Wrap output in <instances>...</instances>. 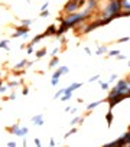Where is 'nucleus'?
<instances>
[{
	"instance_id": "36",
	"label": "nucleus",
	"mask_w": 130,
	"mask_h": 147,
	"mask_svg": "<svg viewBox=\"0 0 130 147\" xmlns=\"http://www.w3.org/2000/svg\"><path fill=\"white\" fill-rule=\"evenodd\" d=\"M48 6H49V2H45L42 6H40V10H46L48 9Z\"/></svg>"
},
{
	"instance_id": "41",
	"label": "nucleus",
	"mask_w": 130,
	"mask_h": 147,
	"mask_svg": "<svg viewBox=\"0 0 130 147\" xmlns=\"http://www.w3.org/2000/svg\"><path fill=\"white\" fill-rule=\"evenodd\" d=\"M84 51H85V53H87V55H91V53H93V52H91V49H90V48H85V49H84Z\"/></svg>"
},
{
	"instance_id": "28",
	"label": "nucleus",
	"mask_w": 130,
	"mask_h": 147,
	"mask_svg": "<svg viewBox=\"0 0 130 147\" xmlns=\"http://www.w3.org/2000/svg\"><path fill=\"white\" fill-rule=\"evenodd\" d=\"M119 53H120V51H108V52H107L108 56H117Z\"/></svg>"
},
{
	"instance_id": "7",
	"label": "nucleus",
	"mask_w": 130,
	"mask_h": 147,
	"mask_svg": "<svg viewBox=\"0 0 130 147\" xmlns=\"http://www.w3.org/2000/svg\"><path fill=\"white\" fill-rule=\"evenodd\" d=\"M28 133H29V129H28V127H20V125H19V127H17L12 134H15V136H17V137H26Z\"/></svg>"
},
{
	"instance_id": "47",
	"label": "nucleus",
	"mask_w": 130,
	"mask_h": 147,
	"mask_svg": "<svg viewBox=\"0 0 130 147\" xmlns=\"http://www.w3.org/2000/svg\"><path fill=\"white\" fill-rule=\"evenodd\" d=\"M127 65H129V67H130V61H129V62H127Z\"/></svg>"
},
{
	"instance_id": "34",
	"label": "nucleus",
	"mask_w": 130,
	"mask_h": 147,
	"mask_svg": "<svg viewBox=\"0 0 130 147\" xmlns=\"http://www.w3.org/2000/svg\"><path fill=\"white\" fill-rule=\"evenodd\" d=\"M58 82H59V79H58V78H52V79H51L52 87H56V85H58Z\"/></svg>"
},
{
	"instance_id": "38",
	"label": "nucleus",
	"mask_w": 130,
	"mask_h": 147,
	"mask_svg": "<svg viewBox=\"0 0 130 147\" xmlns=\"http://www.w3.org/2000/svg\"><path fill=\"white\" fill-rule=\"evenodd\" d=\"M58 51H59V48H54V49H52V52H51V55H52V56H56Z\"/></svg>"
},
{
	"instance_id": "39",
	"label": "nucleus",
	"mask_w": 130,
	"mask_h": 147,
	"mask_svg": "<svg viewBox=\"0 0 130 147\" xmlns=\"http://www.w3.org/2000/svg\"><path fill=\"white\" fill-rule=\"evenodd\" d=\"M22 94H23V95H28V94H29V88H28V87H25L23 90H22Z\"/></svg>"
},
{
	"instance_id": "32",
	"label": "nucleus",
	"mask_w": 130,
	"mask_h": 147,
	"mask_svg": "<svg viewBox=\"0 0 130 147\" xmlns=\"http://www.w3.org/2000/svg\"><path fill=\"white\" fill-rule=\"evenodd\" d=\"M17 85H19V82H16V81H13V82L10 81V82H9V88H16Z\"/></svg>"
},
{
	"instance_id": "24",
	"label": "nucleus",
	"mask_w": 130,
	"mask_h": 147,
	"mask_svg": "<svg viewBox=\"0 0 130 147\" xmlns=\"http://www.w3.org/2000/svg\"><path fill=\"white\" fill-rule=\"evenodd\" d=\"M58 69L61 71V74H62V75H64V74H68V72H70V69H68V67H59Z\"/></svg>"
},
{
	"instance_id": "4",
	"label": "nucleus",
	"mask_w": 130,
	"mask_h": 147,
	"mask_svg": "<svg viewBox=\"0 0 130 147\" xmlns=\"http://www.w3.org/2000/svg\"><path fill=\"white\" fill-rule=\"evenodd\" d=\"M126 98H127V95H124V94H116L113 97H107L105 101H108V104H110V110H113L116 104H119L120 101H123Z\"/></svg>"
},
{
	"instance_id": "31",
	"label": "nucleus",
	"mask_w": 130,
	"mask_h": 147,
	"mask_svg": "<svg viewBox=\"0 0 130 147\" xmlns=\"http://www.w3.org/2000/svg\"><path fill=\"white\" fill-rule=\"evenodd\" d=\"M129 40H130V38H129V36H124V38L119 39L117 42H119V44H124V42H129Z\"/></svg>"
},
{
	"instance_id": "48",
	"label": "nucleus",
	"mask_w": 130,
	"mask_h": 147,
	"mask_svg": "<svg viewBox=\"0 0 130 147\" xmlns=\"http://www.w3.org/2000/svg\"><path fill=\"white\" fill-rule=\"evenodd\" d=\"M0 79H2V72H0Z\"/></svg>"
},
{
	"instance_id": "23",
	"label": "nucleus",
	"mask_w": 130,
	"mask_h": 147,
	"mask_svg": "<svg viewBox=\"0 0 130 147\" xmlns=\"http://www.w3.org/2000/svg\"><path fill=\"white\" fill-rule=\"evenodd\" d=\"M75 133H77V129H71L68 133H65V136H64V137H65V138H68L70 136H72V134H75Z\"/></svg>"
},
{
	"instance_id": "27",
	"label": "nucleus",
	"mask_w": 130,
	"mask_h": 147,
	"mask_svg": "<svg viewBox=\"0 0 130 147\" xmlns=\"http://www.w3.org/2000/svg\"><path fill=\"white\" fill-rule=\"evenodd\" d=\"M26 52H28L29 55H31V53H33V52H35V49H33V45H31V44H29V45L26 46Z\"/></svg>"
},
{
	"instance_id": "15",
	"label": "nucleus",
	"mask_w": 130,
	"mask_h": 147,
	"mask_svg": "<svg viewBox=\"0 0 130 147\" xmlns=\"http://www.w3.org/2000/svg\"><path fill=\"white\" fill-rule=\"evenodd\" d=\"M81 85H82V84H81V82H74V84H71V85H70V87H68L67 90H68V91H72V92H74L75 90H78V88H81Z\"/></svg>"
},
{
	"instance_id": "12",
	"label": "nucleus",
	"mask_w": 130,
	"mask_h": 147,
	"mask_svg": "<svg viewBox=\"0 0 130 147\" xmlns=\"http://www.w3.org/2000/svg\"><path fill=\"white\" fill-rule=\"evenodd\" d=\"M103 101H94V102H91V104H88V105H87V113H91L96 107H98L100 104H101Z\"/></svg>"
},
{
	"instance_id": "33",
	"label": "nucleus",
	"mask_w": 130,
	"mask_h": 147,
	"mask_svg": "<svg viewBox=\"0 0 130 147\" xmlns=\"http://www.w3.org/2000/svg\"><path fill=\"white\" fill-rule=\"evenodd\" d=\"M71 125H75V124H80V117H75L74 120H71V123H70Z\"/></svg>"
},
{
	"instance_id": "3",
	"label": "nucleus",
	"mask_w": 130,
	"mask_h": 147,
	"mask_svg": "<svg viewBox=\"0 0 130 147\" xmlns=\"http://www.w3.org/2000/svg\"><path fill=\"white\" fill-rule=\"evenodd\" d=\"M85 0H81V2H77V0H68V3L64 6V13H74V12H78L81 6H84Z\"/></svg>"
},
{
	"instance_id": "35",
	"label": "nucleus",
	"mask_w": 130,
	"mask_h": 147,
	"mask_svg": "<svg viewBox=\"0 0 130 147\" xmlns=\"http://www.w3.org/2000/svg\"><path fill=\"white\" fill-rule=\"evenodd\" d=\"M98 79H100V75L97 74V75H94V76H91V78H90L88 81H90V82H94V81H98Z\"/></svg>"
},
{
	"instance_id": "44",
	"label": "nucleus",
	"mask_w": 130,
	"mask_h": 147,
	"mask_svg": "<svg viewBox=\"0 0 130 147\" xmlns=\"http://www.w3.org/2000/svg\"><path fill=\"white\" fill-rule=\"evenodd\" d=\"M7 146H9V147H16V143H15V141H9Z\"/></svg>"
},
{
	"instance_id": "26",
	"label": "nucleus",
	"mask_w": 130,
	"mask_h": 147,
	"mask_svg": "<svg viewBox=\"0 0 130 147\" xmlns=\"http://www.w3.org/2000/svg\"><path fill=\"white\" fill-rule=\"evenodd\" d=\"M40 17H48L49 16V10L46 9V10H40V15H39Z\"/></svg>"
},
{
	"instance_id": "2",
	"label": "nucleus",
	"mask_w": 130,
	"mask_h": 147,
	"mask_svg": "<svg viewBox=\"0 0 130 147\" xmlns=\"http://www.w3.org/2000/svg\"><path fill=\"white\" fill-rule=\"evenodd\" d=\"M120 12H121V0H110L103 13H101V17H110V19H119L120 17Z\"/></svg>"
},
{
	"instance_id": "21",
	"label": "nucleus",
	"mask_w": 130,
	"mask_h": 147,
	"mask_svg": "<svg viewBox=\"0 0 130 147\" xmlns=\"http://www.w3.org/2000/svg\"><path fill=\"white\" fill-rule=\"evenodd\" d=\"M20 23L23 26H31L32 25V20L31 19H20Z\"/></svg>"
},
{
	"instance_id": "49",
	"label": "nucleus",
	"mask_w": 130,
	"mask_h": 147,
	"mask_svg": "<svg viewBox=\"0 0 130 147\" xmlns=\"http://www.w3.org/2000/svg\"><path fill=\"white\" fill-rule=\"evenodd\" d=\"M48 2H49V0H48Z\"/></svg>"
},
{
	"instance_id": "37",
	"label": "nucleus",
	"mask_w": 130,
	"mask_h": 147,
	"mask_svg": "<svg viewBox=\"0 0 130 147\" xmlns=\"http://www.w3.org/2000/svg\"><path fill=\"white\" fill-rule=\"evenodd\" d=\"M117 79V74H113L111 76H110V79H108V82H113V81H116Z\"/></svg>"
},
{
	"instance_id": "30",
	"label": "nucleus",
	"mask_w": 130,
	"mask_h": 147,
	"mask_svg": "<svg viewBox=\"0 0 130 147\" xmlns=\"http://www.w3.org/2000/svg\"><path fill=\"white\" fill-rule=\"evenodd\" d=\"M7 90H9V85H2L0 87V94H5Z\"/></svg>"
},
{
	"instance_id": "45",
	"label": "nucleus",
	"mask_w": 130,
	"mask_h": 147,
	"mask_svg": "<svg viewBox=\"0 0 130 147\" xmlns=\"http://www.w3.org/2000/svg\"><path fill=\"white\" fill-rule=\"evenodd\" d=\"M9 100H12V101L16 100V94H10V95H9Z\"/></svg>"
},
{
	"instance_id": "8",
	"label": "nucleus",
	"mask_w": 130,
	"mask_h": 147,
	"mask_svg": "<svg viewBox=\"0 0 130 147\" xmlns=\"http://www.w3.org/2000/svg\"><path fill=\"white\" fill-rule=\"evenodd\" d=\"M56 26L55 25H49L48 28H46V30L45 32H43V35H45V36H55L56 35Z\"/></svg>"
},
{
	"instance_id": "20",
	"label": "nucleus",
	"mask_w": 130,
	"mask_h": 147,
	"mask_svg": "<svg viewBox=\"0 0 130 147\" xmlns=\"http://www.w3.org/2000/svg\"><path fill=\"white\" fill-rule=\"evenodd\" d=\"M100 88L103 91H107L108 88H110V82H100Z\"/></svg>"
},
{
	"instance_id": "13",
	"label": "nucleus",
	"mask_w": 130,
	"mask_h": 147,
	"mask_svg": "<svg viewBox=\"0 0 130 147\" xmlns=\"http://www.w3.org/2000/svg\"><path fill=\"white\" fill-rule=\"evenodd\" d=\"M42 38H45V35H43V33H40V35H36V36H35V38H33V39H32V40L29 42V44L35 46L36 44H39V42L42 40Z\"/></svg>"
},
{
	"instance_id": "5",
	"label": "nucleus",
	"mask_w": 130,
	"mask_h": 147,
	"mask_svg": "<svg viewBox=\"0 0 130 147\" xmlns=\"http://www.w3.org/2000/svg\"><path fill=\"white\" fill-rule=\"evenodd\" d=\"M100 26H101L100 20H96V22H90L87 26H84V29L81 30V33H82V35H87V33H90L91 30H94V29H97V28H100Z\"/></svg>"
},
{
	"instance_id": "14",
	"label": "nucleus",
	"mask_w": 130,
	"mask_h": 147,
	"mask_svg": "<svg viewBox=\"0 0 130 147\" xmlns=\"http://www.w3.org/2000/svg\"><path fill=\"white\" fill-rule=\"evenodd\" d=\"M72 98V91H68L65 88V92H64V97H61V101H68Z\"/></svg>"
},
{
	"instance_id": "1",
	"label": "nucleus",
	"mask_w": 130,
	"mask_h": 147,
	"mask_svg": "<svg viewBox=\"0 0 130 147\" xmlns=\"http://www.w3.org/2000/svg\"><path fill=\"white\" fill-rule=\"evenodd\" d=\"M87 20H88V17H87L84 13L74 12V13H68V15H65L61 23H64L68 29H71V28H75V26L81 25L82 22H87Z\"/></svg>"
},
{
	"instance_id": "46",
	"label": "nucleus",
	"mask_w": 130,
	"mask_h": 147,
	"mask_svg": "<svg viewBox=\"0 0 130 147\" xmlns=\"http://www.w3.org/2000/svg\"><path fill=\"white\" fill-rule=\"evenodd\" d=\"M3 85V82H2V79H0V87H2Z\"/></svg>"
},
{
	"instance_id": "10",
	"label": "nucleus",
	"mask_w": 130,
	"mask_h": 147,
	"mask_svg": "<svg viewBox=\"0 0 130 147\" xmlns=\"http://www.w3.org/2000/svg\"><path fill=\"white\" fill-rule=\"evenodd\" d=\"M26 65H28V59H22V61H19V64H16V65L13 67V71L25 69V68H26Z\"/></svg>"
},
{
	"instance_id": "43",
	"label": "nucleus",
	"mask_w": 130,
	"mask_h": 147,
	"mask_svg": "<svg viewBox=\"0 0 130 147\" xmlns=\"http://www.w3.org/2000/svg\"><path fill=\"white\" fill-rule=\"evenodd\" d=\"M49 146H52V147H54V146H56V143H55V140H54V138H51V140H49Z\"/></svg>"
},
{
	"instance_id": "22",
	"label": "nucleus",
	"mask_w": 130,
	"mask_h": 147,
	"mask_svg": "<svg viewBox=\"0 0 130 147\" xmlns=\"http://www.w3.org/2000/svg\"><path fill=\"white\" fill-rule=\"evenodd\" d=\"M123 136H124V138H126V146H130V131L124 133Z\"/></svg>"
},
{
	"instance_id": "9",
	"label": "nucleus",
	"mask_w": 130,
	"mask_h": 147,
	"mask_svg": "<svg viewBox=\"0 0 130 147\" xmlns=\"http://www.w3.org/2000/svg\"><path fill=\"white\" fill-rule=\"evenodd\" d=\"M32 123H33L35 125H39V127H40V125H43V123H45V121H43V115H42V114L33 115V117H32Z\"/></svg>"
},
{
	"instance_id": "11",
	"label": "nucleus",
	"mask_w": 130,
	"mask_h": 147,
	"mask_svg": "<svg viewBox=\"0 0 130 147\" xmlns=\"http://www.w3.org/2000/svg\"><path fill=\"white\" fill-rule=\"evenodd\" d=\"M105 120H107V125L108 127H111L113 124V120H114V114H113V110H110L107 114H105Z\"/></svg>"
},
{
	"instance_id": "18",
	"label": "nucleus",
	"mask_w": 130,
	"mask_h": 147,
	"mask_svg": "<svg viewBox=\"0 0 130 147\" xmlns=\"http://www.w3.org/2000/svg\"><path fill=\"white\" fill-rule=\"evenodd\" d=\"M58 62H59V59H58L56 56H54V58L51 59V62H49V68H55V67L58 65Z\"/></svg>"
},
{
	"instance_id": "16",
	"label": "nucleus",
	"mask_w": 130,
	"mask_h": 147,
	"mask_svg": "<svg viewBox=\"0 0 130 147\" xmlns=\"http://www.w3.org/2000/svg\"><path fill=\"white\" fill-rule=\"evenodd\" d=\"M0 48L5 49V51H9V39H3V40H0Z\"/></svg>"
},
{
	"instance_id": "40",
	"label": "nucleus",
	"mask_w": 130,
	"mask_h": 147,
	"mask_svg": "<svg viewBox=\"0 0 130 147\" xmlns=\"http://www.w3.org/2000/svg\"><path fill=\"white\" fill-rule=\"evenodd\" d=\"M35 146H36V147H40V140H39V138H35Z\"/></svg>"
},
{
	"instance_id": "19",
	"label": "nucleus",
	"mask_w": 130,
	"mask_h": 147,
	"mask_svg": "<svg viewBox=\"0 0 130 147\" xmlns=\"http://www.w3.org/2000/svg\"><path fill=\"white\" fill-rule=\"evenodd\" d=\"M35 55H36V58H38V59H40V58H43V56L46 55V49H39Z\"/></svg>"
},
{
	"instance_id": "6",
	"label": "nucleus",
	"mask_w": 130,
	"mask_h": 147,
	"mask_svg": "<svg viewBox=\"0 0 130 147\" xmlns=\"http://www.w3.org/2000/svg\"><path fill=\"white\" fill-rule=\"evenodd\" d=\"M29 30H31V28L29 26H16V32L12 35V38H19V36H23V35H26V33H29Z\"/></svg>"
},
{
	"instance_id": "29",
	"label": "nucleus",
	"mask_w": 130,
	"mask_h": 147,
	"mask_svg": "<svg viewBox=\"0 0 130 147\" xmlns=\"http://www.w3.org/2000/svg\"><path fill=\"white\" fill-rule=\"evenodd\" d=\"M61 75H62V74H61V71H59V69H56V71L52 74V78H58V79H59V78H61Z\"/></svg>"
},
{
	"instance_id": "25",
	"label": "nucleus",
	"mask_w": 130,
	"mask_h": 147,
	"mask_svg": "<svg viewBox=\"0 0 130 147\" xmlns=\"http://www.w3.org/2000/svg\"><path fill=\"white\" fill-rule=\"evenodd\" d=\"M64 92H65V90H59L55 95H54V100H58V98H61V95H64Z\"/></svg>"
},
{
	"instance_id": "17",
	"label": "nucleus",
	"mask_w": 130,
	"mask_h": 147,
	"mask_svg": "<svg viewBox=\"0 0 130 147\" xmlns=\"http://www.w3.org/2000/svg\"><path fill=\"white\" fill-rule=\"evenodd\" d=\"M107 52H108L107 46H98V49L96 51V55H103V53H107Z\"/></svg>"
},
{
	"instance_id": "42",
	"label": "nucleus",
	"mask_w": 130,
	"mask_h": 147,
	"mask_svg": "<svg viewBox=\"0 0 130 147\" xmlns=\"http://www.w3.org/2000/svg\"><path fill=\"white\" fill-rule=\"evenodd\" d=\"M117 59L123 61V59H126V56H124V55H121V53H119V55H117Z\"/></svg>"
}]
</instances>
